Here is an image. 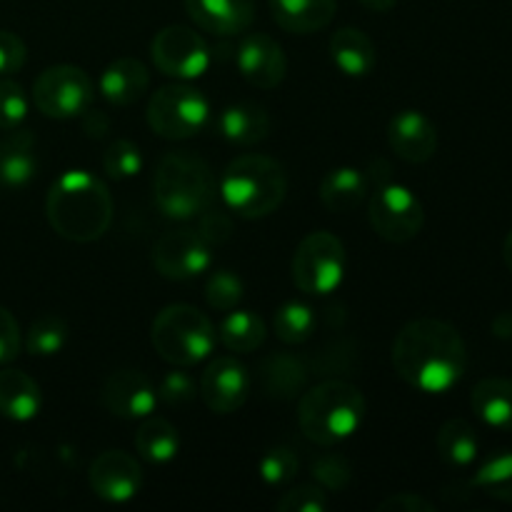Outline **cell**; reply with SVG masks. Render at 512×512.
<instances>
[{"label": "cell", "instance_id": "obj_1", "mask_svg": "<svg viewBox=\"0 0 512 512\" xmlns=\"http://www.w3.org/2000/svg\"><path fill=\"white\" fill-rule=\"evenodd\" d=\"M390 360L398 378L410 388L440 395L455 388L468 370V348L450 323L418 318L395 335Z\"/></svg>", "mask_w": 512, "mask_h": 512}, {"label": "cell", "instance_id": "obj_2", "mask_svg": "<svg viewBox=\"0 0 512 512\" xmlns=\"http://www.w3.org/2000/svg\"><path fill=\"white\" fill-rule=\"evenodd\" d=\"M48 223L70 243H95L113 223V195L108 185L85 170H68L48 190Z\"/></svg>", "mask_w": 512, "mask_h": 512}, {"label": "cell", "instance_id": "obj_3", "mask_svg": "<svg viewBox=\"0 0 512 512\" xmlns=\"http://www.w3.org/2000/svg\"><path fill=\"white\" fill-rule=\"evenodd\" d=\"M218 180L198 155L188 150L165 153L153 175V200L170 220H193L213 208Z\"/></svg>", "mask_w": 512, "mask_h": 512}, {"label": "cell", "instance_id": "obj_4", "mask_svg": "<svg viewBox=\"0 0 512 512\" xmlns=\"http://www.w3.org/2000/svg\"><path fill=\"white\" fill-rule=\"evenodd\" d=\"M218 193L230 213L245 220L273 215L288 195V173L270 155L248 153L235 158L220 178Z\"/></svg>", "mask_w": 512, "mask_h": 512}, {"label": "cell", "instance_id": "obj_5", "mask_svg": "<svg viewBox=\"0 0 512 512\" xmlns=\"http://www.w3.org/2000/svg\"><path fill=\"white\" fill-rule=\"evenodd\" d=\"M365 418V398L353 383L325 380L300 393V433L320 448H333L358 433Z\"/></svg>", "mask_w": 512, "mask_h": 512}, {"label": "cell", "instance_id": "obj_6", "mask_svg": "<svg viewBox=\"0 0 512 512\" xmlns=\"http://www.w3.org/2000/svg\"><path fill=\"white\" fill-rule=\"evenodd\" d=\"M153 348L165 363L175 368H190V365L203 363L210 358L215 343H218V330L210 323L205 313H200L193 305H168L160 310L150 328Z\"/></svg>", "mask_w": 512, "mask_h": 512}, {"label": "cell", "instance_id": "obj_7", "mask_svg": "<svg viewBox=\"0 0 512 512\" xmlns=\"http://www.w3.org/2000/svg\"><path fill=\"white\" fill-rule=\"evenodd\" d=\"M345 268H348L345 245L330 230H315L305 235L290 263L295 288L308 295H328L338 290L345 278Z\"/></svg>", "mask_w": 512, "mask_h": 512}, {"label": "cell", "instance_id": "obj_8", "mask_svg": "<svg viewBox=\"0 0 512 512\" xmlns=\"http://www.w3.org/2000/svg\"><path fill=\"white\" fill-rule=\"evenodd\" d=\"M150 130L165 140H188L198 135L210 120V103L203 90L183 83L163 85L148 103Z\"/></svg>", "mask_w": 512, "mask_h": 512}, {"label": "cell", "instance_id": "obj_9", "mask_svg": "<svg viewBox=\"0 0 512 512\" xmlns=\"http://www.w3.org/2000/svg\"><path fill=\"white\" fill-rule=\"evenodd\" d=\"M93 98V78L78 65H50L33 85V103L45 118L68 120L88 113Z\"/></svg>", "mask_w": 512, "mask_h": 512}, {"label": "cell", "instance_id": "obj_10", "mask_svg": "<svg viewBox=\"0 0 512 512\" xmlns=\"http://www.w3.org/2000/svg\"><path fill=\"white\" fill-rule=\"evenodd\" d=\"M370 225L378 238L403 245L418 238L425 225V210L418 195L400 183H380L368 205Z\"/></svg>", "mask_w": 512, "mask_h": 512}, {"label": "cell", "instance_id": "obj_11", "mask_svg": "<svg viewBox=\"0 0 512 512\" xmlns=\"http://www.w3.org/2000/svg\"><path fill=\"white\" fill-rule=\"evenodd\" d=\"M155 68L175 80H193L208 70L210 45L188 25H168L150 43Z\"/></svg>", "mask_w": 512, "mask_h": 512}, {"label": "cell", "instance_id": "obj_12", "mask_svg": "<svg viewBox=\"0 0 512 512\" xmlns=\"http://www.w3.org/2000/svg\"><path fill=\"white\" fill-rule=\"evenodd\" d=\"M213 245L195 228H175L158 238L153 248V265L163 278L190 280L210 268Z\"/></svg>", "mask_w": 512, "mask_h": 512}, {"label": "cell", "instance_id": "obj_13", "mask_svg": "<svg viewBox=\"0 0 512 512\" xmlns=\"http://www.w3.org/2000/svg\"><path fill=\"white\" fill-rule=\"evenodd\" d=\"M250 390H253L250 370L235 355H220V358L210 360L198 385V395L203 398V403L218 415L238 413L248 403Z\"/></svg>", "mask_w": 512, "mask_h": 512}, {"label": "cell", "instance_id": "obj_14", "mask_svg": "<svg viewBox=\"0 0 512 512\" xmlns=\"http://www.w3.org/2000/svg\"><path fill=\"white\" fill-rule=\"evenodd\" d=\"M235 65L253 88H278L288 75V55L283 45L268 33H248L238 45Z\"/></svg>", "mask_w": 512, "mask_h": 512}, {"label": "cell", "instance_id": "obj_15", "mask_svg": "<svg viewBox=\"0 0 512 512\" xmlns=\"http://www.w3.org/2000/svg\"><path fill=\"white\" fill-rule=\"evenodd\" d=\"M90 490L105 503H128L140 493L143 468L123 450H105L88 470Z\"/></svg>", "mask_w": 512, "mask_h": 512}, {"label": "cell", "instance_id": "obj_16", "mask_svg": "<svg viewBox=\"0 0 512 512\" xmlns=\"http://www.w3.org/2000/svg\"><path fill=\"white\" fill-rule=\"evenodd\" d=\"M100 398H103L108 413H113L115 418L143 420L158 405V390L148 375L125 368L108 375Z\"/></svg>", "mask_w": 512, "mask_h": 512}, {"label": "cell", "instance_id": "obj_17", "mask_svg": "<svg viewBox=\"0 0 512 512\" xmlns=\"http://www.w3.org/2000/svg\"><path fill=\"white\" fill-rule=\"evenodd\" d=\"M388 145L405 163H428L438 153V128L420 110H400L388 123Z\"/></svg>", "mask_w": 512, "mask_h": 512}, {"label": "cell", "instance_id": "obj_18", "mask_svg": "<svg viewBox=\"0 0 512 512\" xmlns=\"http://www.w3.org/2000/svg\"><path fill=\"white\" fill-rule=\"evenodd\" d=\"M195 25L215 35H240L253 25L255 0H185Z\"/></svg>", "mask_w": 512, "mask_h": 512}, {"label": "cell", "instance_id": "obj_19", "mask_svg": "<svg viewBox=\"0 0 512 512\" xmlns=\"http://www.w3.org/2000/svg\"><path fill=\"white\" fill-rule=\"evenodd\" d=\"M38 143L30 130H10L0 138V188H23L38 170Z\"/></svg>", "mask_w": 512, "mask_h": 512}, {"label": "cell", "instance_id": "obj_20", "mask_svg": "<svg viewBox=\"0 0 512 512\" xmlns=\"http://www.w3.org/2000/svg\"><path fill=\"white\" fill-rule=\"evenodd\" d=\"M330 60L348 78H365L378 65V50L368 33L360 28H340L330 35Z\"/></svg>", "mask_w": 512, "mask_h": 512}, {"label": "cell", "instance_id": "obj_21", "mask_svg": "<svg viewBox=\"0 0 512 512\" xmlns=\"http://www.w3.org/2000/svg\"><path fill=\"white\" fill-rule=\"evenodd\" d=\"M150 70L138 58H118L100 73L98 90L108 103L133 105L148 93Z\"/></svg>", "mask_w": 512, "mask_h": 512}, {"label": "cell", "instance_id": "obj_22", "mask_svg": "<svg viewBox=\"0 0 512 512\" xmlns=\"http://www.w3.org/2000/svg\"><path fill=\"white\" fill-rule=\"evenodd\" d=\"M338 0H270L273 20L285 33L308 35L330 25Z\"/></svg>", "mask_w": 512, "mask_h": 512}, {"label": "cell", "instance_id": "obj_23", "mask_svg": "<svg viewBox=\"0 0 512 512\" xmlns=\"http://www.w3.org/2000/svg\"><path fill=\"white\" fill-rule=\"evenodd\" d=\"M215 130L233 145H255L268 138L270 115L258 103H235L220 110Z\"/></svg>", "mask_w": 512, "mask_h": 512}, {"label": "cell", "instance_id": "obj_24", "mask_svg": "<svg viewBox=\"0 0 512 512\" xmlns=\"http://www.w3.org/2000/svg\"><path fill=\"white\" fill-rule=\"evenodd\" d=\"M368 175L358 168H333L330 173H325V178L320 180V203L330 210V213H353L358 205H363V200L368 198Z\"/></svg>", "mask_w": 512, "mask_h": 512}, {"label": "cell", "instance_id": "obj_25", "mask_svg": "<svg viewBox=\"0 0 512 512\" xmlns=\"http://www.w3.org/2000/svg\"><path fill=\"white\" fill-rule=\"evenodd\" d=\"M40 385L23 370H0V415L15 423H28L40 413Z\"/></svg>", "mask_w": 512, "mask_h": 512}, {"label": "cell", "instance_id": "obj_26", "mask_svg": "<svg viewBox=\"0 0 512 512\" xmlns=\"http://www.w3.org/2000/svg\"><path fill=\"white\" fill-rule=\"evenodd\" d=\"M473 413L488 428L512 433V380L510 378H485L480 380L470 395Z\"/></svg>", "mask_w": 512, "mask_h": 512}, {"label": "cell", "instance_id": "obj_27", "mask_svg": "<svg viewBox=\"0 0 512 512\" xmlns=\"http://www.w3.org/2000/svg\"><path fill=\"white\" fill-rule=\"evenodd\" d=\"M260 380H263V390L270 398L290 400L305 390L308 370H305L303 360L295 358V355L278 353L263 360V365H260Z\"/></svg>", "mask_w": 512, "mask_h": 512}, {"label": "cell", "instance_id": "obj_28", "mask_svg": "<svg viewBox=\"0 0 512 512\" xmlns=\"http://www.w3.org/2000/svg\"><path fill=\"white\" fill-rule=\"evenodd\" d=\"M438 453L450 468H470L480 455V438L473 425L463 418L445 420L438 430Z\"/></svg>", "mask_w": 512, "mask_h": 512}, {"label": "cell", "instance_id": "obj_29", "mask_svg": "<svg viewBox=\"0 0 512 512\" xmlns=\"http://www.w3.org/2000/svg\"><path fill=\"white\" fill-rule=\"evenodd\" d=\"M265 335L268 328L263 318L250 310H228L223 323L218 325V340L235 355L255 353L265 343Z\"/></svg>", "mask_w": 512, "mask_h": 512}, {"label": "cell", "instance_id": "obj_30", "mask_svg": "<svg viewBox=\"0 0 512 512\" xmlns=\"http://www.w3.org/2000/svg\"><path fill=\"white\" fill-rule=\"evenodd\" d=\"M135 450L143 460L153 465H165L178 455L180 435L173 423L165 418H143V425L135 433Z\"/></svg>", "mask_w": 512, "mask_h": 512}, {"label": "cell", "instance_id": "obj_31", "mask_svg": "<svg viewBox=\"0 0 512 512\" xmlns=\"http://www.w3.org/2000/svg\"><path fill=\"white\" fill-rule=\"evenodd\" d=\"M473 488L498 503H512V450H495L473 475Z\"/></svg>", "mask_w": 512, "mask_h": 512}, {"label": "cell", "instance_id": "obj_32", "mask_svg": "<svg viewBox=\"0 0 512 512\" xmlns=\"http://www.w3.org/2000/svg\"><path fill=\"white\" fill-rule=\"evenodd\" d=\"M275 338L285 345H303L313 338L315 333V313L310 305L300 300L280 305L273 318Z\"/></svg>", "mask_w": 512, "mask_h": 512}, {"label": "cell", "instance_id": "obj_33", "mask_svg": "<svg viewBox=\"0 0 512 512\" xmlns=\"http://www.w3.org/2000/svg\"><path fill=\"white\" fill-rule=\"evenodd\" d=\"M68 343V325L58 315H40L38 320H33V325L28 328L25 335V348L30 355H38V358H53Z\"/></svg>", "mask_w": 512, "mask_h": 512}, {"label": "cell", "instance_id": "obj_34", "mask_svg": "<svg viewBox=\"0 0 512 512\" xmlns=\"http://www.w3.org/2000/svg\"><path fill=\"white\" fill-rule=\"evenodd\" d=\"M245 295V285L238 273L233 270H215L205 283V300L210 308L228 313V310L238 308V303Z\"/></svg>", "mask_w": 512, "mask_h": 512}, {"label": "cell", "instance_id": "obj_35", "mask_svg": "<svg viewBox=\"0 0 512 512\" xmlns=\"http://www.w3.org/2000/svg\"><path fill=\"white\" fill-rule=\"evenodd\" d=\"M140 168H143V155H140V148L133 140H115L103 153V170L113 180L135 178Z\"/></svg>", "mask_w": 512, "mask_h": 512}, {"label": "cell", "instance_id": "obj_36", "mask_svg": "<svg viewBox=\"0 0 512 512\" xmlns=\"http://www.w3.org/2000/svg\"><path fill=\"white\" fill-rule=\"evenodd\" d=\"M28 95L23 85L10 78H0V130H15L28 118Z\"/></svg>", "mask_w": 512, "mask_h": 512}, {"label": "cell", "instance_id": "obj_37", "mask_svg": "<svg viewBox=\"0 0 512 512\" xmlns=\"http://www.w3.org/2000/svg\"><path fill=\"white\" fill-rule=\"evenodd\" d=\"M298 455L293 453L290 448H285V445H275V448H270L268 453L260 458V478L265 480L268 485H285L290 483V480L298 475Z\"/></svg>", "mask_w": 512, "mask_h": 512}, {"label": "cell", "instance_id": "obj_38", "mask_svg": "<svg viewBox=\"0 0 512 512\" xmlns=\"http://www.w3.org/2000/svg\"><path fill=\"white\" fill-rule=\"evenodd\" d=\"M310 473H313L315 483L328 490V493H338V490L348 488V483L353 480V470H350L348 460L335 453L320 455L313 468H310Z\"/></svg>", "mask_w": 512, "mask_h": 512}, {"label": "cell", "instance_id": "obj_39", "mask_svg": "<svg viewBox=\"0 0 512 512\" xmlns=\"http://www.w3.org/2000/svg\"><path fill=\"white\" fill-rule=\"evenodd\" d=\"M278 512H325L330 508L328 490L320 485H295L278 500Z\"/></svg>", "mask_w": 512, "mask_h": 512}, {"label": "cell", "instance_id": "obj_40", "mask_svg": "<svg viewBox=\"0 0 512 512\" xmlns=\"http://www.w3.org/2000/svg\"><path fill=\"white\" fill-rule=\"evenodd\" d=\"M158 400L160 403L170 405V408H178V405H185L190 403V400L195 398V383L193 378H190L185 370H170V373H165L163 378H160L158 383Z\"/></svg>", "mask_w": 512, "mask_h": 512}, {"label": "cell", "instance_id": "obj_41", "mask_svg": "<svg viewBox=\"0 0 512 512\" xmlns=\"http://www.w3.org/2000/svg\"><path fill=\"white\" fill-rule=\"evenodd\" d=\"M28 60V48H25L23 38L10 30H0V78L18 73Z\"/></svg>", "mask_w": 512, "mask_h": 512}, {"label": "cell", "instance_id": "obj_42", "mask_svg": "<svg viewBox=\"0 0 512 512\" xmlns=\"http://www.w3.org/2000/svg\"><path fill=\"white\" fill-rule=\"evenodd\" d=\"M23 348V333L15 320V315L8 308L0 305V365L13 363Z\"/></svg>", "mask_w": 512, "mask_h": 512}, {"label": "cell", "instance_id": "obj_43", "mask_svg": "<svg viewBox=\"0 0 512 512\" xmlns=\"http://www.w3.org/2000/svg\"><path fill=\"white\" fill-rule=\"evenodd\" d=\"M200 235L208 240L210 245H223L225 240L233 235V220L225 210L220 208H208L203 215H198Z\"/></svg>", "mask_w": 512, "mask_h": 512}, {"label": "cell", "instance_id": "obj_44", "mask_svg": "<svg viewBox=\"0 0 512 512\" xmlns=\"http://www.w3.org/2000/svg\"><path fill=\"white\" fill-rule=\"evenodd\" d=\"M380 512H435V505L418 493H398L378 505Z\"/></svg>", "mask_w": 512, "mask_h": 512}, {"label": "cell", "instance_id": "obj_45", "mask_svg": "<svg viewBox=\"0 0 512 512\" xmlns=\"http://www.w3.org/2000/svg\"><path fill=\"white\" fill-rule=\"evenodd\" d=\"M365 10H373V13H388L390 8H395L398 0H358Z\"/></svg>", "mask_w": 512, "mask_h": 512}, {"label": "cell", "instance_id": "obj_46", "mask_svg": "<svg viewBox=\"0 0 512 512\" xmlns=\"http://www.w3.org/2000/svg\"><path fill=\"white\" fill-rule=\"evenodd\" d=\"M503 260H505V265H508V270L512 273V230H510L508 238H505V243H503Z\"/></svg>", "mask_w": 512, "mask_h": 512}]
</instances>
